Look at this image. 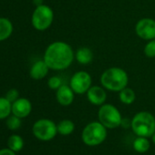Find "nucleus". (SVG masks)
<instances>
[{"instance_id":"f3484780","label":"nucleus","mask_w":155,"mask_h":155,"mask_svg":"<svg viewBox=\"0 0 155 155\" xmlns=\"http://www.w3.org/2000/svg\"><path fill=\"white\" fill-rule=\"evenodd\" d=\"M58 132L63 136L71 134L75 130V124L70 120H63L57 125Z\"/></svg>"},{"instance_id":"39448f33","label":"nucleus","mask_w":155,"mask_h":155,"mask_svg":"<svg viewBox=\"0 0 155 155\" xmlns=\"http://www.w3.org/2000/svg\"><path fill=\"white\" fill-rule=\"evenodd\" d=\"M99 121L107 129H115L120 126L122 117L120 110L111 104H102L98 112Z\"/></svg>"},{"instance_id":"ddd939ff","label":"nucleus","mask_w":155,"mask_h":155,"mask_svg":"<svg viewBox=\"0 0 155 155\" xmlns=\"http://www.w3.org/2000/svg\"><path fill=\"white\" fill-rule=\"evenodd\" d=\"M48 69L50 68H48V66L47 65L44 59L38 60L32 65L29 74L33 80H42L47 76Z\"/></svg>"},{"instance_id":"7ed1b4c3","label":"nucleus","mask_w":155,"mask_h":155,"mask_svg":"<svg viewBox=\"0 0 155 155\" xmlns=\"http://www.w3.org/2000/svg\"><path fill=\"white\" fill-rule=\"evenodd\" d=\"M132 131L140 137H151L155 132V118L148 111H140L131 120Z\"/></svg>"},{"instance_id":"0eeeda50","label":"nucleus","mask_w":155,"mask_h":155,"mask_svg":"<svg viewBox=\"0 0 155 155\" xmlns=\"http://www.w3.org/2000/svg\"><path fill=\"white\" fill-rule=\"evenodd\" d=\"M33 133L41 140H50L58 133L57 125L50 120L41 119L34 124Z\"/></svg>"},{"instance_id":"aec40b11","label":"nucleus","mask_w":155,"mask_h":155,"mask_svg":"<svg viewBox=\"0 0 155 155\" xmlns=\"http://www.w3.org/2000/svg\"><path fill=\"white\" fill-rule=\"evenodd\" d=\"M23 140L18 135H12L8 139V146L14 151H19L23 147Z\"/></svg>"},{"instance_id":"5701e85b","label":"nucleus","mask_w":155,"mask_h":155,"mask_svg":"<svg viewBox=\"0 0 155 155\" xmlns=\"http://www.w3.org/2000/svg\"><path fill=\"white\" fill-rule=\"evenodd\" d=\"M48 85L49 87V89L51 90H58L61 85H62V81H61V79L58 76H53L51 77L50 79L48 80Z\"/></svg>"},{"instance_id":"4be33fe9","label":"nucleus","mask_w":155,"mask_h":155,"mask_svg":"<svg viewBox=\"0 0 155 155\" xmlns=\"http://www.w3.org/2000/svg\"><path fill=\"white\" fill-rule=\"evenodd\" d=\"M7 125L8 127V129L10 130H17L18 129L20 126H21V120H20V118L14 115L12 117H9L8 121H7Z\"/></svg>"},{"instance_id":"dca6fc26","label":"nucleus","mask_w":155,"mask_h":155,"mask_svg":"<svg viewBox=\"0 0 155 155\" xmlns=\"http://www.w3.org/2000/svg\"><path fill=\"white\" fill-rule=\"evenodd\" d=\"M119 98L120 101L126 105H130L134 102L135 99H136V94L134 92V91L130 88H124L123 90H121L119 93Z\"/></svg>"},{"instance_id":"f257e3e1","label":"nucleus","mask_w":155,"mask_h":155,"mask_svg":"<svg viewBox=\"0 0 155 155\" xmlns=\"http://www.w3.org/2000/svg\"><path fill=\"white\" fill-rule=\"evenodd\" d=\"M74 59L72 48L66 42L56 41L46 49L44 60L50 69L63 70L68 68Z\"/></svg>"},{"instance_id":"f8f14e48","label":"nucleus","mask_w":155,"mask_h":155,"mask_svg":"<svg viewBox=\"0 0 155 155\" xmlns=\"http://www.w3.org/2000/svg\"><path fill=\"white\" fill-rule=\"evenodd\" d=\"M31 102L25 98L18 99L12 104L13 114L19 118H25L28 115H29V113L31 112Z\"/></svg>"},{"instance_id":"b1692460","label":"nucleus","mask_w":155,"mask_h":155,"mask_svg":"<svg viewBox=\"0 0 155 155\" xmlns=\"http://www.w3.org/2000/svg\"><path fill=\"white\" fill-rule=\"evenodd\" d=\"M18 95H19V93H18V91L16 89H11V90H9L8 92L7 93L6 98L12 103V102H15V101L18 100Z\"/></svg>"},{"instance_id":"20e7f679","label":"nucleus","mask_w":155,"mask_h":155,"mask_svg":"<svg viewBox=\"0 0 155 155\" xmlns=\"http://www.w3.org/2000/svg\"><path fill=\"white\" fill-rule=\"evenodd\" d=\"M107 128L100 121H92L85 126L81 133L82 141L88 146H98L106 140Z\"/></svg>"},{"instance_id":"6e6552de","label":"nucleus","mask_w":155,"mask_h":155,"mask_svg":"<svg viewBox=\"0 0 155 155\" xmlns=\"http://www.w3.org/2000/svg\"><path fill=\"white\" fill-rule=\"evenodd\" d=\"M91 77L84 70L76 72L70 79L69 86L76 94H84L87 93L89 89L91 87Z\"/></svg>"},{"instance_id":"423d86ee","label":"nucleus","mask_w":155,"mask_h":155,"mask_svg":"<svg viewBox=\"0 0 155 155\" xmlns=\"http://www.w3.org/2000/svg\"><path fill=\"white\" fill-rule=\"evenodd\" d=\"M54 19V12L47 5H41L36 8L32 14L31 23L33 27L39 31L48 29Z\"/></svg>"},{"instance_id":"a211bd4d","label":"nucleus","mask_w":155,"mask_h":155,"mask_svg":"<svg viewBox=\"0 0 155 155\" xmlns=\"http://www.w3.org/2000/svg\"><path fill=\"white\" fill-rule=\"evenodd\" d=\"M133 149L139 153H144L150 149V141L146 137L138 136L133 141Z\"/></svg>"},{"instance_id":"bb28decb","label":"nucleus","mask_w":155,"mask_h":155,"mask_svg":"<svg viewBox=\"0 0 155 155\" xmlns=\"http://www.w3.org/2000/svg\"><path fill=\"white\" fill-rule=\"evenodd\" d=\"M151 140H152V141H153V142L155 143V132H154V133L152 134V136H151Z\"/></svg>"},{"instance_id":"412c9836","label":"nucleus","mask_w":155,"mask_h":155,"mask_svg":"<svg viewBox=\"0 0 155 155\" xmlns=\"http://www.w3.org/2000/svg\"><path fill=\"white\" fill-rule=\"evenodd\" d=\"M143 52L148 58H155V39L149 40L144 47Z\"/></svg>"},{"instance_id":"393cba45","label":"nucleus","mask_w":155,"mask_h":155,"mask_svg":"<svg viewBox=\"0 0 155 155\" xmlns=\"http://www.w3.org/2000/svg\"><path fill=\"white\" fill-rule=\"evenodd\" d=\"M0 155H15V152L11 149H3L0 150Z\"/></svg>"},{"instance_id":"9b49d317","label":"nucleus","mask_w":155,"mask_h":155,"mask_svg":"<svg viewBox=\"0 0 155 155\" xmlns=\"http://www.w3.org/2000/svg\"><path fill=\"white\" fill-rule=\"evenodd\" d=\"M74 94L75 92L68 85H61L56 93V98L58 102L61 106H69L74 101Z\"/></svg>"},{"instance_id":"f03ea898","label":"nucleus","mask_w":155,"mask_h":155,"mask_svg":"<svg viewBox=\"0 0 155 155\" xmlns=\"http://www.w3.org/2000/svg\"><path fill=\"white\" fill-rule=\"evenodd\" d=\"M129 77L127 72L120 68L112 67L106 69L101 76V83L108 91L120 92L127 87Z\"/></svg>"},{"instance_id":"4468645a","label":"nucleus","mask_w":155,"mask_h":155,"mask_svg":"<svg viewBox=\"0 0 155 155\" xmlns=\"http://www.w3.org/2000/svg\"><path fill=\"white\" fill-rule=\"evenodd\" d=\"M93 52L91 48L83 47L79 48L75 53L76 60L81 65H87L93 60Z\"/></svg>"},{"instance_id":"6ab92c4d","label":"nucleus","mask_w":155,"mask_h":155,"mask_svg":"<svg viewBox=\"0 0 155 155\" xmlns=\"http://www.w3.org/2000/svg\"><path fill=\"white\" fill-rule=\"evenodd\" d=\"M12 111L11 102L7 98H0V120L7 118Z\"/></svg>"},{"instance_id":"2eb2a0df","label":"nucleus","mask_w":155,"mask_h":155,"mask_svg":"<svg viewBox=\"0 0 155 155\" xmlns=\"http://www.w3.org/2000/svg\"><path fill=\"white\" fill-rule=\"evenodd\" d=\"M13 32V25L8 18H0V41L6 40Z\"/></svg>"},{"instance_id":"1a4fd4ad","label":"nucleus","mask_w":155,"mask_h":155,"mask_svg":"<svg viewBox=\"0 0 155 155\" xmlns=\"http://www.w3.org/2000/svg\"><path fill=\"white\" fill-rule=\"evenodd\" d=\"M135 31L139 38L144 40L155 39V20L152 18H142L135 26Z\"/></svg>"},{"instance_id":"9d476101","label":"nucleus","mask_w":155,"mask_h":155,"mask_svg":"<svg viewBox=\"0 0 155 155\" xmlns=\"http://www.w3.org/2000/svg\"><path fill=\"white\" fill-rule=\"evenodd\" d=\"M87 98L91 104L96 106H101L106 101L107 93L103 87L91 86L87 91Z\"/></svg>"},{"instance_id":"a878e982","label":"nucleus","mask_w":155,"mask_h":155,"mask_svg":"<svg viewBox=\"0 0 155 155\" xmlns=\"http://www.w3.org/2000/svg\"><path fill=\"white\" fill-rule=\"evenodd\" d=\"M43 0H33V4L36 6V7H38V6H41L43 5Z\"/></svg>"}]
</instances>
